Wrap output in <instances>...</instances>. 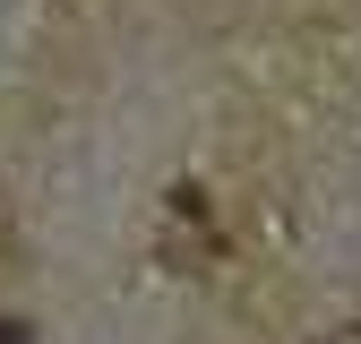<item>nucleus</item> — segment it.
Returning a JSON list of instances; mask_svg holds the SVG:
<instances>
[{
  "instance_id": "f257e3e1",
  "label": "nucleus",
  "mask_w": 361,
  "mask_h": 344,
  "mask_svg": "<svg viewBox=\"0 0 361 344\" xmlns=\"http://www.w3.org/2000/svg\"><path fill=\"white\" fill-rule=\"evenodd\" d=\"M0 344H35V336H26V327H18V319H0Z\"/></svg>"
}]
</instances>
